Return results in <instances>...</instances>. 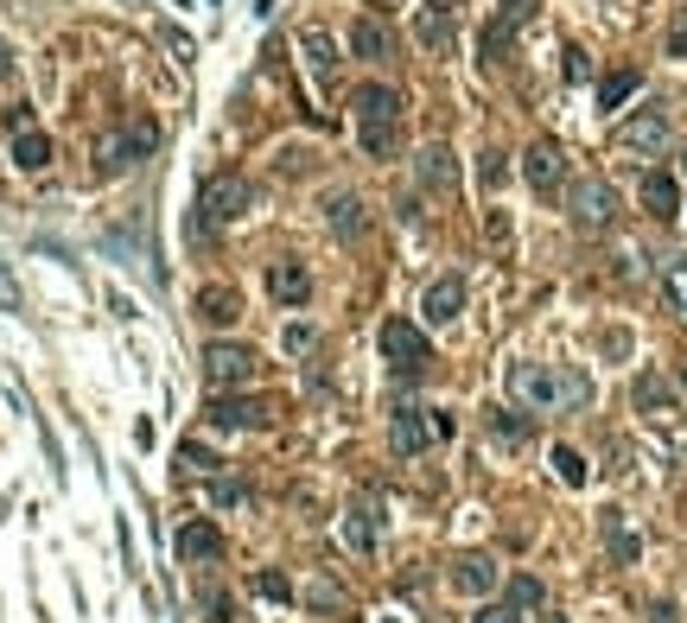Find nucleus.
<instances>
[{"label":"nucleus","instance_id":"obj_1","mask_svg":"<svg viewBox=\"0 0 687 623\" xmlns=\"http://www.w3.org/2000/svg\"><path fill=\"white\" fill-rule=\"evenodd\" d=\"M509 402L529 407V414H560V407L592 402V382L560 363H509Z\"/></svg>","mask_w":687,"mask_h":623},{"label":"nucleus","instance_id":"obj_2","mask_svg":"<svg viewBox=\"0 0 687 623\" xmlns=\"http://www.w3.org/2000/svg\"><path fill=\"white\" fill-rule=\"evenodd\" d=\"M351 109H357V141L369 159H389L401 134V96L389 83H357L351 89Z\"/></svg>","mask_w":687,"mask_h":623},{"label":"nucleus","instance_id":"obj_3","mask_svg":"<svg viewBox=\"0 0 687 623\" xmlns=\"http://www.w3.org/2000/svg\"><path fill=\"white\" fill-rule=\"evenodd\" d=\"M249 204H254V191H249L242 172H211L204 191H198V204H191V229H198V236H217V229H229Z\"/></svg>","mask_w":687,"mask_h":623},{"label":"nucleus","instance_id":"obj_4","mask_svg":"<svg viewBox=\"0 0 687 623\" xmlns=\"http://www.w3.org/2000/svg\"><path fill=\"white\" fill-rule=\"evenodd\" d=\"M389 440H395L401 458H421L434 440H452V414H439V407H407L395 402L389 414Z\"/></svg>","mask_w":687,"mask_h":623},{"label":"nucleus","instance_id":"obj_5","mask_svg":"<svg viewBox=\"0 0 687 623\" xmlns=\"http://www.w3.org/2000/svg\"><path fill=\"white\" fill-rule=\"evenodd\" d=\"M153 147H159V121H153V115H134V121H121L115 134L96 141V159H103V172H121V166L146 159Z\"/></svg>","mask_w":687,"mask_h":623},{"label":"nucleus","instance_id":"obj_6","mask_svg":"<svg viewBox=\"0 0 687 623\" xmlns=\"http://www.w3.org/2000/svg\"><path fill=\"white\" fill-rule=\"evenodd\" d=\"M382 357L395 375H421V369L434 363V350H427V331L414 325V319H389L382 325Z\"/></svg>","mask_w":687,"mask_h":623},{"label":"nucleus","instance_id":"obj_7","mask_svg":"<svg viewBox=\"0 0 687 623\" xmlns=\"http://www.w3.org/2000/svg\"><path fill=\"white\" fill-rule=\"evenodd\" d=\"M567 211H573L579 229H605L617 217V191L605 179H573L567 184Z\"/></svg>","mask_w":687,"mask_h":623},{"label":"nucleus","instance_id":"obj_8","mask_svg":"<svg viewBox=\"0 0 687 623\" xmlns=\"http://www.w3.org/2000/svg\"><path fill=\"white\" fill-rule=\"evenodd\" d=\"M249 375H254V350H249V344H211V350H204V382H211L217 395L242 388Z\"/></svg>","mask_w":687,"mask_h":623},{"label":"nucleus","instance_id":"obj_9","mask_svg":"<svg viewBox=\"0 0 687 623\" xmlns=\"http://www.w3.org/2000/svg\"><path fill=\"white\" fill-rule=\"evenodd\" d=\"M268 420H274V407L242 402V395H217V402L204 407V427H217V433H242V427H268Z\"/></svg>","mask_w":687,"mask_h":623},{"label":"nucleus","instance_id":"obj_10","mask_svg":"<svg viewBox=\"0 0 687 623\" xmlns=\"http://www.w3.org/2000/svg\"><path fill=\"white\" fill-rule=\"evenodd\" d=\"M617 147H630V153H662L668 147V115L662 109H637L624 128H617Z\"/></svg>","mask_w":687,"mask_h":623},{"label":"nucleus","instance_id":"obj_11","mask_svg":"<svg viewBox=\"0 0 687 623\" xmlns=\"http://www.w3.org/2000/svg\"><path fill=\"white\" fill-rule=\"evenodd\" d=\"M299 51H306L312 83H319V89H337V38H331L325 26H306V33H299Z\"/></svg>","mask_w":687,"mask_h":623},{"label":"nucleus","instance_id":"obj_12","mask_svg":"<svg viewBox=\"0 0 687 623\" xmlns=\"http://www.w3.org/2000/svg\"><path fill=\"white\" fill-rule=\"evenodd\" d=\"M376 541H382V510L363 496V503L344 510V548H351V553H376Z\"/></svg>","mask_w":687,"mask_h":623},{"label":"nucleus","instance_id":"obj_13","mask_svg":"<svg viewBox=\"0 0 687 623\" xmlns=\"http://www.w3.org/2000/svg\"><path fill=\"white\" fill-rule=\"evenodd\" d=\"M459 312H465V280H459V274L434 280V287H427V299H421V319H427V325H452Z\"/></svg>","mask_w":687,"mask_h":623},{"label":"nucleus","instance_id":"obj_14","mask_svg":"<svg viewBox=\"0 0 687 623\" xmlns=\"http://www.w3.org/2000/svg\"><path fill=\"white\" fill-rule=\"evenodd\" d=\"M173 548H179L185 566H211V560H223V535L211 528V522H185Z\"/></svg>","mask_w":687,"mask_h":623},{"label":"nucleus","instance_id":"obj_15","mask_svg":"<svg viewBox=\"0 0 687 623\" xmlns=\"http://www.w3.org/2000/svg\"><path fill=\"white\" fill-rule=\"evenodd\" d=\"M522 172H529L535 191H560V179H567V153L554 147V141H535L529 159H522Z\"/></svg>","mask_w":687,"mask_h":623},{"label":"nucleus","instance_id":"obj_16","mask_svg":"<svg viewBox=\"0 0 687 623\" xmlns=\"http://www.w3.org/2000/svg\"><path fill=\"white\" fill-rule=\"evenodd\" d=\"M452 586L465 591V598L497 591V560H490V553H459V560H452Z\"/></svg>","mask_w":687,"mask_h":623},{"label":"nucleus","instance_id":"obj_17","mask_svg":"<svg viewBox=\"0 0 687 623\" xmlns=\"http://www.w3.org/2000/svg\"><path fill=\"white\" fill-rule=\"evenodd\" d=\"M268 293L281 299V305H306V299H312V274H306L299 261H274V267H268Z\"/></svg>","mask_w":687,"mask_h":623},{"label":"nucleus","instance_id":"obj_18","mask_svg":"<svg viewBox=\"0 0 687 623\" xmlns=\"http://www.w3.org/2000/svg\"><path fill=\"white\" fill-rule=\"evenodd\" d=\"M414 172H421V184L427 191H452L459 184V159H452V147H421V159H414Z\"/></svg>","mask_w":687,"mask_h":623},{"label":"nucleus","instance_id":"obj_19","mask_svg":"<svg viewBox=\"0 0 687 623\" xmlns=\"http://www.w3.org/2000/svg\"><path fill=\"white\" fill-rule=\"evenodd\" d=\"M643 211H650L655 223L682 217V184L668 179V172H643Z\"/></svg>","mask_w":687,"mask_h":623},{"label":"nucleus","instance_id":"obj_20","mask_svg":"<svg viewBox=\"0 0 687 623\" xmlns=\"http://www.w3.org/2000/svg\"><path fill=\"white\" fill-rule=\"evenodd\" d=\"M351 51H357V58H369V64H382V58L395 51V38H389V26H382L376 13H363L357 26H351Z\"/></svg>","mask_w":687,"mask_h":623},{"label":"nucleus","instance_id":"obj_21","mask_svg":"<svg viewBox=\"0 0 687 623\" xmlns=\"http://www.w3.org/2000/svg\"><path fill=\"white\" fill-rule=\"evenodd\" d=\"M414 38H421V45H427V51H452V13H446V7H421V13H414Z\"/></svg>","mask_w":687,"mask_h":623},{"label":"nucleus","instance_id":"obj_22","mask_svg":"<svg viewBox=\"0 0 687 623\" xmlns=\"http://www.w3.org/2000/svg\"><path fill=\"white\" fill-rule=\"evenodd\" d=\"M522 20H529V0H504V20L484 33V64H497V58H504V51H509V33H516Z\"/></svg>","mask_w":687,"mask_h":623},{"label":"nucleus","instance_id":"obj_23","mask_svg":"<svg viewBox=\"0 0 687 623\" xmlns=\"http://www.w3.org/2000/svg\"><path fill=\"white\" fill-rule=\"evenodd\" d=\"M13 166H26V172H45V166H51V141H45L38 128H13Z\"/></svg>","mask_w":687,"mask_h":623},{"label":"nucleus","instance_id":"obj_24","mask_svg":"<svg viewBox=\"0 0 687 623\" xmlns=\"http://www.w3.org/2000/svg\"><path fill=\"white\" fill-rule=\"evenodd\" d=\"M198 312H204L211 325H236V319H242V293H236V287H204V293H198Z\"/></svg>","mask_w":687,"mask_h":623},{"label":"nucleus","instance_id":"obj_25","mask_svg":"<svg viewBox=\"0 0 687 623\" xmlns=\"http://www.w3.org/2000/svg\"><path fill=\"white\" fill-rule=\"evenodd\" d=\"M637 83H643V71H630V64H617L612 76H599V109H624V103L637 96Z\"/></svg>","mask_w":687,"mask_h":623},{"label":"nucleus","instance_id":"obj_26","mask_svg":"<svg viewBox=\"0 0 687 623\" xmlns=\"http://www.w3.org/2000/svg\"><path fill=\"white\" fill-rule=\"evenodd\" d=\"M504 604L516 611V618H529V611H542V604H547V586H542V579H529V573H516L509 591H504Z\"/></svg>","mask_w":687,"mask_h":623},{"label":"nucleus","instance_id":"obj_27","mask_svg":"<svg viewBox=\"0 0 687 623\" xmlns=\"http://www.w3.org/2000/svg\"><path fill=\"white\" fill-rule=\"evenodd\" d=\"M325 223L337 229V236H357V229H363V204L351 197V191H331V197H325Z\"/></svg>","mask_w":687,"mask_h":623},{"label":"nucleus","instance_id":"obj_28","mask_svg":"<svg viewBox=\"0 0 687 623\" xmlns=\"http://www.w3.org/2000/svg\"><path fill=\"white\" fill-rule=\"evenodd\" d=\"M637 407H643V414H650V420H662V414H668V407H675V388H668V382H662V375H637Z\"/></svg>","mask_w":687,"mask_h":623},{"label":"nucleus","instance_id":"obj_29","mask_svg":"<svg viewBox=\"0 0 687 623\" xmlns=\"http://www.w3.org/2000/svg\"><path fill=\"white\" fill-rule=\"evenodd\" d=\"M605 548H612V560H624V566H630V560H637V535H630V528H624V522H617V510L605 515Z\"/></svg>","mask_w":687,"mask_h":623},{"label":"nucleus","instance_id":"obj_30","mask_svg":"<svg viewBox=\"0 0 687 623\" xmlns=\"http://www.w3.org/2000/svg\"><path fill=\"white\" fill-rule=\"evenodd\" d=\"M179 465H185V471H198V477H217V471H223L217 452H211V445H191V440L179 445Z\"/></svg>","mask_w":687,"mask_h":623},{"label":"nucleus","instance_id":"obj_31","mask_svg":"<svg viewBox=\"0 0 687 623\" xmlns=\"http://www.w3.org/2000/svg\"><path fill=\"white\" fill-rule=\"evenodd\" d=\"M554 477H560L567 490H579V483H585V458H579L573 445H554Z\"/></svg>","mask_w":687,"mask_h":623},{"label":"nucleus","instance_id":"obj_32","mask_svg":"<svg viewBox=\"0 0 687 623\" xmlns=\"http://www.w3.org/2000/svg\"><path fill=\"white\" fill-rule=\"evenodd\" d=\"M477 179H484V184H490V191H497V184L509 179V159H504V153H497V147H490V153H484V159H477Z\"/></svg>","mask_w":687,"mask_h":623},{"label":"nucleus","instance_id":"obj_33","mask_svg":"<svg viewBox=\"0 0 687 623\" xmlns=\"http://www.w3.org/2000/svg\"><path fill=\"white\" fill-rule=\"evenodd\" d=\"M254 591H261V598H281V604L293 598V586L281 579V573H254Z\"/></svg>","mask_w":687,"mask_h":623},{"label":"nucleus","instance_id":"obj_34","mask_svg":"<svg viewBox=\"0 0 687 623\" xmlns=\"http://www.w3.org/2000/svg\"><path fill=\"white\" fill-rule=\"evenodd\" d=\"M211 496H217L223 510H236V503H249V490H242V483H229V477H217V483H211Z\"/></svg>","mask_w":687,"mask_h":623},{"label":"nucleus","instance_id":"obj_35","mask_svg":"<svg viewBox=\"0 0 687 623\" xmlns=\"http://www.w3.org/2000/svg\"><path fill=\"white\" fill-rule=\"evenodd\" d=\"M490 433H497V440H522V433H529V420H509V414H497V420H490Z\"/></svg>","mask_w":687,"mask_h":623},{"label":"nucleus","instance_id":"obj_36","mask_svg":"<svg viewBox=\"0 0 687 623\" xmlns=\"http://www.w3.org/2000/svg\"><path fill=\"white\" fill-rule=\"evenodd\" d=\"M281 344H287V350H312V325H287L281 331Z\"/></svg>","mask_w":687,"mask_h":623},{"label":"nucleus","instance_id":"obj_37","mask_svg":"<svg viewBox=\"0 0 687 623\" xmlns=\"http://www.w3.org/2000/svg\"><path fill=\"white\" fill-rule=\"evenodd\" d=\"M471 623H522V618H516L509 604H484V611H477V618H471Z\"/></svg>","mask_w":687,"mask_h":623},{"label":"nucleus","instance_id":"obj_38","mask_svg":"<svg viewBox=\"0 0 687 623\" xmlns=\"http://www.w3.org/2000/svg\"><path fill=\"white\" fill-rule=\"evenodd\" d=\"M204 611H211V623H229V598H223V591H204Z\"/></svg>","mask_w":687,"mask_h":623},{"label":"nucleus","instance_id":"obj_39","mask_svg":"<svg viewBox=\"0 0 687 623\" xmlns=\"http://www.w3.org/2000/svg\"><path fill=\"white\" fill-rule=\"evenodd\" d=\"M166 45H173V51H179L185 64H191V58H198V45H191V38H185V33H173V26H166Z\"/></svg>","mask_w":687,"mask_h":623},{"label":"nucleus","instance_id":"obj_40","mask_svg":"<svg viewBox=\"0 0 687 623\" xmlns=\"http://www.w3.org/2000/svg\"><path fill=\"white\" fill-rule=\"evenodd\" d=\"M0 305H7V312L20 305V293H13V280H7V274H0Z\"/></svg>","mask_w":687,"mask_h":623},{"label":"nucleus","instance_id":"obj_41","mask_svg":"<svg viewBox=\"0 0 687 623\" xmlns=\"http://www.w3.org/2000/svg\"><path fill=\"white\" fill-rule=\"evenodd\" d=\"M0 76H13V58H7V45H0Z\"/></svg>","mask_w":687,"mask_h":623},{"label":"nucleus","instance_id":"obj_42","mask_svg":"<svg viewBox=\"0 0 687 623\" xmlns=\"http://www.w3.org/2000/svg\"><path fill=\"white\" fill-rule=\"evenodd\" d=\"M542 623H567V618H542Z\"/></svg>","mask_w":687,"mask_h":623},{"label":"nucleus","instance_id":"obj_43","mask_svg":"<svg viewBox=\"0 0 687 623\" xmlns=\"http://www.w3.org/2000/svg\"><path fill=\"white\" fill-rule=\"evenodd\" d=\"M682 166H687V159H682Z\"/></svg>","mask_w":687,"mask_h":623}]
</instances>
